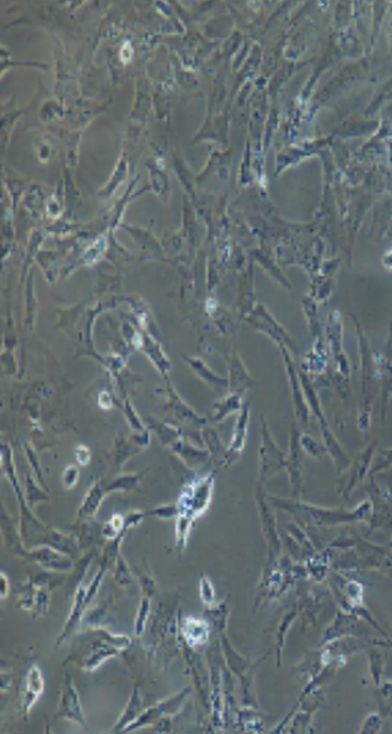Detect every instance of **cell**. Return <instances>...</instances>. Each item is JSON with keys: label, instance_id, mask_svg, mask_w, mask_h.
<instances>
[{"label": "cell", "instance_id": "1", "mask_svg": "<svg viewBox=\"0 0 392 734\" xmlns=\"http://www.w3.org/2000/svg\"><path fill=\"white\" fill-rule=\"evenodd\" d=\"M97 638L89 647V653L84 658L81 667L88 672H95L103 663L116 657L131 646L130 637L124 634H113L102 628H95Z\"/></svg>", "mask_w": 392, "mask_h": 734}, {"label": "cell", "instance_id": "2", "mask_svg": "<svg viewBox=\"0 0 392 734\" xmlns=\"http://www.w3.org/2000/svg\"><path fill=\"white\" fill-rule=\"evenodd\" d=\"M213 493V472L195 480L183 488L177 503L178 515L189 517L196 521L210 507Z\"/></svg>", "mask_w": 392, "mask_h": 734}, {"label": "cell", "instance_id": "3", "mask_svg": "<svg viewBox=\"0 0 392 734\" xmlns=\"http://www.w3.org/2000/svg\"><path fill=\"white\" fill-rule=\"evenodd\" d=\"M17 552L24 557L26 559L35 561L38 566L44 568V571H49V572H66L73 568L72 557L66 555L64 552H58L51 546H35L27 550L22 548L17 550Z\"/></svg>", "mask_w": 392, "mask_h": 734}, {"label": "cell", "instance_id": "4", "mask_svg": "<svg viewBox=\"0 0 392 734\" xmlns=\"http://www.w3.org/2000/svg\"><path fill=\"white\" fill-rule=\"evenodd\" d=\"M55 718L64 720H72L74 723L79 724L83 728L88 729L85 723L83 708L80 704L79 694L75 689L73 683V677L70 673H65L63 687H61V695H60V704H58V712Z\"/></svg>", "mask_w": 392, "mask_h": 734}, {"label": "cell", "instance_id": "5", "mask_svg": "<svg viewBox=\"0 0 392 734\" xmlns=\"http://www.w3.org/2000/svg\"><path fill=\"white\" fill-rule=\"evenodd\" d=\"M261 458V484L270 478L273 474L286 468V455L278 449L268 431L267 424L263 422L261 432V447L259 450Z\"/></svg>", "mask_w": 392, "mask_h": 734}, {"label": "cell", "instance_id": "6", "mask_svg": "<svg viewBox=\"0 0 392 734\" xmlns=\"http://www.w3.org/2000/svg\"><path fill=\"white\" fill-rule=\"evenodd\" d=\"M261 489L256 490V493H258L256 495V503H258V507H259L263 531H264V535H266L267 543H268V560H267V567L268 568L264 569V571H268L270 568L275 567V563H276L277 558L279 555V550H281V541H279V536H278V532H277L276 518H275L272 511L269 509L268 503L264 500V495L261 493Z\"/></svg>", "mask_w": 392, "mask_h": 734}, {"label": "cell", "instance_id": "7", "mask_svg": "<svg viewBox=\"0 0 392 734\" xmlns=\"http://www.w3.org/2000/svg\"><path fill=\"white\" fill-rule=\"evenodd\" d=\"M87 589L88 587L83 586V583H80L79 586L75 589L72 610H70V614H69V618L66 619L65 625H64L63 632H61L60 637L56 639L55 648L61 647L64 643L72 639V637L78 630L80 623L83 621V618L85 615L87 607L89 606V603L87 601Z\"/></svg>", "mask_w": 392, "mask_h": 734}, {"label": "cell", "instance_id": "8", "mask_svg": "<svg viewBox=\"0 0 392 734\" xmlns=\"http://www.w3.org/2000/svg\"><path fill=\"white\" fill-rule=\"evenodd\" d=\"M179 634L189 648L202 647L210 640L211 625L206 619L188 616L179 620Z\"/></svg>", "mask_w": 392, "mask_h": 734}, {"label": "cell", "instance_id": "9", "mask_svg": "<svg viewBox=\"0 0 392 734\" xmlns=\"http://www.w3.org/2000/svg\"><path fill=\"white\" fill-rule=\"evenodd\" d=\"M247 422H249V404L247 403L244 407L241 408L239 418L234 429L231 444L229 446V449H226L225 456L221 461V465L224 468H229L238 461L240 454L247 442Z\"/></svg>", "mask_w": 392, "mask_h": 734}, {"label": "cell", "instance_id": "10", "mask_svg": "<svg viewBox=\"0 0 392 734\" xmlns=\"http://www.w3.org/2000/svg\"><path fill=\"white\" fill-rule=\"evenodd\" d=\"M290 456L286 458V468H288V472H290L291 484L293 487V493L295 495H298V493L301 492V487H302V477H301V470H302V446H301V435L298 432L296 427H293L292 429V433H291V442H290Z\"/></svg>", "mask_w": 392, "mask_h": 734}, {"label": "cell", "instance_id": "11", "mask_svg": "<svg viewBox=\"0 0 392 734\" xmlns=\"http://www.w3.org/2000/svg\"><path fill=\"white\" fill-rule=\"evenodd\" d=\"M220 643L222 648V655L225 658L226 664L229 671H231L235 676L239 677L241 681H244L247 677L253 675L254 666L247 661L245 657L239 655L235 648L231 646L230 640L227 639L226 632H222L220 637Z\"/></svg>", "mask_w": 392, "mask_h": 734}, {"label": "cell", "instance_id": "12", "mask_svg": "<svg viewBox=\"0 0 392 734\" xmlns=\"http://www.w3.org/2000/svg\"><path fill=\"white\" fill-rule=\"evenodd\" d=\"M44 675L38 666H32L26 677V687L22 695V712L28 717L31 709L35 706L38 699L44 694Z\"/></svg>", "mask_w": 392, "mask_h": 734}, {"label": "cell", "instance_id": "13", "mask_svg": "<svg viewBox=\"0 0 392 734\" xmlns=\"http://www.w3.org/2000/svg\"><path fill=\"white\" fill-rule=\"evenodd\" d=\"M170 447L173 452L177 454V456L186 464V466L192 470L202 469L207 463H210V458H212L210 451L195 447L188 442L183 441L182 438L177 440L174 444L170 445Z\"/></svg>", "mask_w": 392, "mask_h": 734}, {"label": "cell", "instance_id": "14", "mask_svg": "<svg viewBox=\"0 0 392 734\" xmlns=\"http://www.w3.org/2000/svg\"><path fill=\"white\" fill-rule=\"evenodd\" d=\"M107 495H109L108 487H106L103 481H95V486L89 489L84 501L80 506L78 521H85V520L95 517L97 511L102 504L104 497Z\"/></svg>", "mask_w": 392, "mask_h": 734}, {"label": "cell", "instance_id": "15", "mask_svg": "<svg viewBox=\"0 0 392 734\" xmlns=\"http://www.w3.org/2000/svg\"><path fill=\"white\" fill-rule=\"evenodd\" d=\"M167 409L174 415L177 420H181L183 422H187L189 424H197V426H202L204 424L206 420L198 417V415L190 409V408L183 401L178 394L175 393L174 390L172 388H168L167 389Z\"/></svg>", "mask_w": 392, "mask_h": 734}, {"label": "cell", "instance_id": "16", "mask_svg": "<svg viewBox=\"0 0 392 734\" xmlns=\"http://www.w3.org/2000/svg\"><path fill=\"white\" fill-rule=\"evenodd\" d=\"M144 712L142 710V700L140 696V691H138V686L133 687L132 694H131L130 700H129V704L124 708V712L121 714V717L117 720L116 724L113 726V728L111 729L112 733H118V732H124L127 728L130 727L132 723H135L140 714Z\"/></svg>", "mask_w": 392, "mask_h": 734}, {"label": "cell", "instance_id": "17", "mask_svg": "<svg viewBox=\"0 0 392 734\" xmlns=\"http://www.w3.org/2000/svg\"><path fill=\"white\" fill-rule=\"evenodd\" d=\"M230 380H229V386L231 388V393L238 394L241 395L243 393H245L249 388L256 384L254 380L252 378V376L247 374L244 365L241 362L239 356L235 353L233 358H231V364H230Z\"/></svg>", "mask_w": 392, "mask_h": 734}, {"label": "cell", "instance_id": "18", "mask_svg": "<svg viewBox=\"0 0 392 734\" xmlns=\"http://www.w3.org/2000/svg\"><path fill=\"white\" fill-rule=\"evenodd\" d=\"M284 361L287 364V371H288V375H290L291 381V389H292V395H293V403H295V407H296V415L298 418L304 423H307L309 421V408L306 406L305 400L301 395V388H300V381H298L297 376H296V371L293 369V364L292 361H290L288 358V353L284 349Z\"/></svg>", "mask_w": 392, "mask_h": 734}, {"label": "cell", "instance_id": "19", "mask_svg": "<svg viewBox=\"0 0 392 734\" xmlns=\"http://www.w3.org/2000/svg\"><path fill=\"white\" fill-rule=\"evenodd\" d=\"M252 319L254 320H249V321L252 324H254L255 328L261 329L264 333H268L269 335H272V338L276 340L279 344H284V341L281 337L287 338V335L282 330V328L279 327L276 321L269 317L268 313L264 310L263 306H259L256 309V312H254V315H253Z\"/></svg>", "mask_w": 392, "mask_h": 734}, {"label": "cell", "instance_id": "20", "mask_svg": "<svg viewBox=\"0 0 392 734\" xmlns=\"http://www.w3.org/2000/svg\"><path fill=\"white\" fill-rule=\"evenodd\" d=\"M206 620L210 623L211 626L218 632H226L227 629V620H229V606L227 600H224L221 603H216L211 607L204 610Z\"/></svg>", "mask_w": 392, "mask_h": 734}, {"label": "cell", "instance_id": "21", "mask_svg": "<svg viewBox=\"0 0 392 734\" xmlns=\"http://www.w3.org/2000/svg\"><path fill=\"white\" fill-rule=\"evenodd\" d=\"M186 361L190 365L192 370L196 372L197 375L199 376V378H202L204 383H207L209 385L213 386L216 389H224L226 386H229V381L226 378L218 376L213 371H211L206 365H204L202 360L199 358H188L186 357Z\"/></svg>", "mask_w": 392, "mask_h": 734}, {"label": "cell", "instance_id": "22", "mask_svg": "<svg viewBox=\"0 0 392 734\" xmlns=\"http://www.w3.org/2000/svg\"><path fill=\"white\" fill-rule=\"evenodd\" d=\"M240 407H241L240 395L231 393L225 397L224 399L213 404V413L211 415V421L221 422L225 420L227 415H231L236 410H240Z\"/></svg>", "mask_w": 392, "mask_h": 734}, {"label": "cell", "instance_id": "23", "mask_svg": "<svg viewBox=\"0 0 392 734\" xmlns=\"http://www.w3.org/2000/svg\"><path fill=\"white\" fill-rule=\"evenodd\" d=\"M150 609H152L150 597H142L140 606H138L135 623H133V632L138 638L142 637L144 632H145L147 620H149V615H150Z\"/></svg>", "mask_w": 392, "mask_h": 734}, {"label": "cell", "instance_id": "24", "mask_svg": "<svg viewBox=\"0 0 392 734\" xmlns=\"http://www.w3.org/2000/svg\"><path fill=\"white\" fill-rule=\"evenodd\" d=\"M141 474H127L116 478L108 486V493L113 492H133L138 488Z\"/></svg>", "mask_w": 392, "mask_h": 734}, {"label": "cell", "instance_id": "25", "mask_svg": "<svg viewBox=\"0 0 392 734\" xmlns=\"http://www.w3.org/2000/svg\"><path fill=\"white\" fill-rule=\"evenodd\" d=\"M115 564H116V568H115L113 575H115V581H116L117 584L120 587H130V586H132L133 575H132L130 568L127 566V563L124 561V557L121 554L117 557Z\"/></svg>", "mask_w": 392, "mask_h": 734}, {"label": "cell", "instance_id": "26", "mask_svg": "<svg viewBox=\"0 0 392 734\" xmlns=\"http://www.w3.org/2000/svg\"><path fill=\"white\" fill-rule=\"evenodd\" d=\"M204 442L209 446V451H210L211 458L218 460L220 464L222 461V458L225 456L226 450H224L222 445L218 440V433L212 429H204Z\"/></svg>", "mask_w": 392, "mask_h": 734}, {"label": "cell", "instance_id": "27", "mask_svg": "<svg viewBox=\"0 0 392 734\" xmlns=\"http://www.w3.org/2000/svg\"><path fill=\"white\" fill-rule=\"evenodd\" d=\"M296 616V612L292 611L288 612L287 615H284V618L281 621V625L278 628V632H277L276 639V655H277V664L279 666V661H281V653H282V648H284V639H286V635H287V630L290 628L293 619Z\"/></svg>", "mask_w": 392, "mask_h": 734}, {"label": "cell", "instance_id": "28", "mask_svg": "<svg viewBox=\"0 0 392 734\" xmlns=\"http://www.w3.org/2000/svg\"><path fill=\"white\" fill-rule=\"evenodd\" d=\"M199 597L202 600V603L207 606L211 607L213 605H216V592H215V587L212 584L210 578L206 575H201L199 578Z\"/></svg>", "mask_w": 392, "mask_h": 734}, {"label": "cell", "instance_id": "29", "mask_svg": "<svg viewBox=\"0 0 392 734\" xmlns=\"http://www.w3.org/2000/svg\"><path fill=\"white\" fill-rule=\"evenodd\" d=\"M138 577L142 595L152 598L156 593V582L154 580L153 575H150L147 569L142 571L141 568H138Z\"/></svg>", "mask_w": 392, "mask_h": 734}, {"label": "cell", "instance_id": "30", "mask_svg": "<svg viewBox=\"0 0 392 734\" xmlns=\"http://www.w3.org/2000/svg\"><path fill=\"white\" fill-rule=\"evenodd\" d=\"M27 478H28V479H27V488H28V489H27V493H28V500H27V502H28L29 509H35V506H36L37 503L49 501V497L44 495L42 490H40V489L37 488L35 481L31 478V475H28Z\"/></svg>", "mask_w": 392, "mask_h": 734}, {"label": "cell", "instance_id": "31", "mask_svg": "<svg viewBox=\"0 0 392 734\" xmlns=\"http://www.w3.org/2000/svg\"><path fill=\"white\" fill-rule=\"evenodd\" d=\"M177 515H178L177 504H167V506H161L152 511H147V516L160 517V518H170V517H177Z\"/></svg>", "mask_w": 392, "mask_h": 734}, {"label": "cell", "instance_id": "32", "mask_svg": "<svg viewBox=\"0 0 392 734\" xmlns=\"http://www.w3.org/2000/svg\"><path fill=\"white\" fill-rule=\"evenodd\" d=\"M79 480V469L76 466L70 465L66 468L63 472V483L66 489L73 488Z\"/></svg>", "mask_w": 392, "mask_h": 734}, {"label": "cell", "instance_id": "33", "mask_svg": "<svg viewBox=\"0 0 392 734\" xmlns=\"http://www.w3.org/2000/svg\"><path fill=\"white\" fill-rule=\"evenodd\" d=\"M76 460H78V464L81 466H85L89 464L90 461V451L85 446H79L76 449Z\"/></svg>", "mask_w": 392, "mask_h": 734}, {"label": "cell", "instance_id": "34", "mask_svg": "<svg viewBox=\"0 0 392 734\" xmlns=\"http://www.w3.org/2000/svg\"><path fill=\"white\" fill-rule=\"evenodd\" d=\"M0 598L4 600L8 596V592H9V581H8V577L6 575L4 572H0Z\"/></svg>", "mask_w": 392, "mask_h": 734}]
</instances>
